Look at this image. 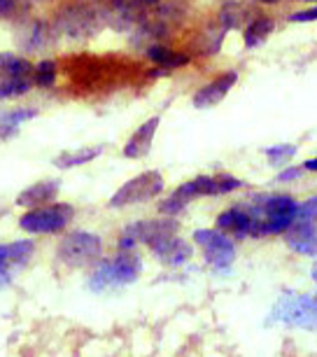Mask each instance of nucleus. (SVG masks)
I'll return each mask as SVG.
<instances>
[{
	"label": "nucleus",
	"instance_id": "obj_19",
	"mask_svg": "<svg viewBox=\"0 0 317 357\" xmlns=\"http://www.w3.org/2000/svg\"><path fill=\"white\" fill-rule=\"evenodd\" d=\"M33 63L17 54H0V73L5 77H33Z\"/></svg>",
	"mask_w": 317,
	"mask_h": 357
},
{
	"label": "nucleus",
	"instance_id": "obj_9",
	"mask_svg": "<svg viewBox=\"0 0 317 357\" xmlns=\"http://www.w3.org/2000/svg\"><path fill=\"white\" fill-rule=\"evenodd\" d=\"M54 43V31L49 24H45L42 19H33L24 26V31L19 33V45L24 52H42Z\"/></svg>",
	"mask_w": 317,
	"mask_h": 357
},
{
	"label": "nucleus",
	"instance_id": "obj_18",
	"mask_svg": "<svg viewBox=\"0 0 317 357\" xmlns=\"http://www.w3.org/2000/svg\"><path fill=\"white\" fill-rule=\"evenodd\" d=\"M103 147H82V150H68V152H61L56 159H54V166L56 168H75L82 164H89L96 157H100Z\"/></svg>",
	"mask_w": 317,
	"mask_h": 357
},
{
	"label": "nucleus",
	"instance_id": "obj_33",
	"mask_svg": "<svg viewBox=\"0 0 317 357\" xmlns=\"http://www.w3.org/2000/svg\"><path fill=\"white\" fill-rule=\"evenodd\" d=\"M303 171H317V159H308L306 164H303Z\"/></svg>",
	"mask_w": 317,
	"mask_h": 357
},
{
	"label": "nucleus",
	"instance_id": "obj_26",
	"mask_svg": "<svg viewBox=\"0 0 317 357\" xmlns=\"http://www.w3.org/2000/svg\"><path fill=\"white\" fill-rule=\"evenodd\" d=\"M294 220L296 222H317V197L303 201V204H296Z\"/></svg>",
	"mask_w": 317,
	"mask_h": 357
},
{
	"label": "nucleus",
	"instance_id": "obj_23",
	"mask_svg": "<svg viewBox=\"0 0 317 357\" xmlns=\"http://www.w3.org/2000/svg\"><path fill=\"white\" fill-rule=\"evenodd\" d=\"M33 75H36V82L40 86H54L56 84V77H59V66H56V61H52V59H42V61L36 66Z\"/></svg>",
	"mask_w": 317,
	"mask_h": 357
},
{
	"label": "nucleus",
	"instance_id": "obj_25",
	"mask_svg": "<svg viewBox=\"0 0 317 357\" xmlns=\"http://www.w3.org/2000/svg\"><path fill=\"white\" fill-rule=\"evenodd\" d=\"M266 152V157L268 161H271L273 166H280V164H285V161H289L296 154V147L294 145H275V147H268Z\"/></svg>",
	"mask_w": 317,
	"mask_h": 357
},
{
	"label": "nucleus",
	"instance_id": "obj_22",
	"mask_svg": "<svg viewBox=\"0 0 317 357\" xmlns=\"http://www.w3.org/2000/svg\"><path fill=\"white\" fill-rule=\"evenodd\" d=\"M33 77H3L0 79V98H19L29 93Z\"/></svg>",
	"mask_w": 317,
	"mask_h": 357
},
{
	"label": "nucleus",
	"instance_id": "obj_24",
	"mask_svg": "<svg viewBox=\"0 0 317 357\" xmlns=\"http://www.w3.org/2000/svg\"><path fill=\"white\" fill-rule=\"evenodd\" d=\"M240 17H242V8L238 3H233V0H229V3H224V8H222V12H219V26L224 31H231V29H235V26L240 24Z\"/></svg>",
	"mask_w": 317,
	"mask_h": 357
},
{
	"label": "nucleus",
	"instance_id": "obj_6",
	"mask_svg": "<svg viewBox=\"0 0 317 357\" xmlns=\"http://www.w3.org/2000/svg\"><path fill=\"white\" fill-rule=\"evenodd\" d=\"M178 225L173 220H152V222H136V225L126 227L121 234V250H131L136 243H147L152 245L154 241L166 238V236H175Z\"/></svg>",
	"mask_w": 317,
	"mask_h": 357
},
{
	"label": "nucleus",
	"instance_id": "obj_8",
	"mask_svg": "<svg viewBox=\"0 0 317 357\" xmlns=\"http://www.w3.org/2000/svg\"><path fill=\"white\" fill-rule=\"evenodd\" d=\"M238 82V73L235 70H229V73H222L219 77H215L210 84H206L203 89H199L194 93V107L203 110V107H212L217 105L219 100L226 98V93L231 91V86Z\"/></svg>",
	"mask_w": 317,
	"mask_h": 357
},
{
	"label": "nucleus",
	"instance_id": "obj_11",
	"mask_svg": "<svg viewBox=\"0 0 317 357\" xmlns=\"http://www.w3.org/2000/svg\"><path fill=\"white\" fill-rule=\"evenodd\" d=\"M150 248L164 264H171V266L185 264V261L192 257V245L180 238H175V236H166V238L154 241Z\"/></svg>",
	"mask_w": 317,
	"mask_h": 357
},
{
	"label": "nucleus",
	"instance_id": "obj_27",
	"mask_svg": "<svg viewBox=\"0 0 317 357\" xmlns=\"http://www.w3.org/2000/svg\"><path fill=\"white\" fill-rule=\"evenodd\" d=\"M24 0H0V19H15L22 12Z\"/></svg>",
	"mask_w": 317,
	"mask_h": 357
},
{
	"label": "nucleus",
	"instance_id": "obj_16",
	"mask_svg": "<svg viewBox=\"0 0 317 357\" xmlns=\"http://www.w3.org/2000/svg\"><path fill=\"white\" fill-rule=\"evenodd\" d=\"M145 52H147V59H150L152 63H157L159 68H164V70L182 68V66H187L189 61H192V56H187V54L166 50V47H161V45H147Z\"/></svg>",
	"mask_w": 317,
	"mask_h": 357
},
{
	"label": "nucleus",
	"instance_id": "obj_2",
	"mask_svg": "<svg viewBox=\"0 0 317 357\" xmlns=\"http://www.w3.org/2000/svg\"><path fill=\"white\" fill-rule=\"evenodd\" d=\"M140 271H143V261H140L138 255H131L124 250L119 257L98 264V268L89 278V287L93 292H103V289H110V287L129 285V282L138 278Z\"/></svg>",
	"mask_w": 317,
	"mask_h": 357
},
{
	"label": "nucleus",
	"instance_id": "obj_30",
	"mask_svg": "<svg viewBox=\"0 0 317 357\" xmlns=\"http://www.w3.org/2000/svg\"><path fill=\"white\" fill-rule=\"evenodd\" d=\"M301 173H303V166H301V168H287V171H282V173L278 175V180H280V183H289V180L301 178Z\"/></svg>",
	"mask_w": 317,
	"mask_h": 357
},
{
	"label": "nucleus",
	"instance_id": "obj_29",
	"mask_svg": "<svg viewBox=\"0 0 317 357\" xmlns=\"http://www.w3.org/2000/svg\"><path fill=\"white\" fill-rule=\"evenodd\" d=\"M317 19V5L310 10H303V12H296V15L289 17V22H296V24H306V22H315Z\"/></svg>",
	"mask_w": 317,
	"mask_h": 357
},
{
	"label": "nucleus",
	"instance_id": "obj_5",
	"mask_svg": "<svg viewBox=\"0 0 317 357\" xmlns=\"http://www.w3.org/2000/svg\"><path fill=\"white\" fill-rule=\"evenodd\" d=\"M59 259L68 266H82L89 261L98 259L100 255V238L89 231H72L61 241L59 245Z\"/></svg>",
	"mask_w": 317,
	"mask_h": 357
},
{
	"label": "nucleus",
	"instance_id": "obj_7",
	"mask_svg": "<svg viewBox=\"0 0 317 357\" xmlns=\"http://www.w3.org/2000/svg\"><path fill=\"white\" fill-rule=\"evenodd\" d=\"M194 241L203 248L208 264H212L217 268H226V266H231V261L235 259L233 243L226 236H222V231H217V229H199V231L194 234Z\"/></svg>",
	"mask_w": 317,
	"mask_h": 357
},
{
	"label": "nucleus",
	"instance_id": "obj_3",
	"mask_svg": "<svg viewBox=\"0 0 317 357\" xmlns=\"http://www.w3.org/2000/svg\"><path fill=\"white\" fill-rule=\"evenodd\" d=\"M164 192V178L159 171H145L129 180L124 187H119V192L110 199V208H124L131 204H147L154 197Z\"/></svg>",
	"mask_w": 317,
	"mask_h": 357
},
{
	"label": "nucleus",
	"instance_id": "obj_4",
	"mask_svg": "<svg viewBox=\"0 0 317 357\" xmlns=\"http://www.w3.org/2000/svg\"><path fill=\"white\" fill-rule=\"evenodd\" d=\"M72 218H75V211L70 204H54L47 208H33L19 220V227L31 234H54L70 225Z\"/></svg>",
	"mask_w": 317,
	"mask_h": 357
},
{
	"label": "nucleus",
	"instance_id": "obj_13",
	"mask_svg": "<svg viewBox=\"0 0 317 357\" xmlns=\"http://www.w3.org/2000/svg\"><path fill=\"white\" fill-rule=\"evenodd\" d=\"M159 122H161L159 117L147 119V122L140 126L136 133H133L131 140L124 147V157L126 159H140V157H145V154L152 150V140H154V136H157Z\"/></svg>",
	"mask_w": 317,
	"mask_h": 357
},
{
	"label": "nucleus",
	"instance_id": "obj_20",
	"mask_svg": "<svg viewBox=\"0 0 317 357\" xmlns=\"http://www.w3.org/2000/svg\"><path fill=\"white\" fill-rule=\"evenodd\" d=\"M273 19L271 17H257V19H252V22L247 24V29H245V47H257L261 45L264 40L271 36V31H273Z\"/></svg>",
	"mask_w": 317,
	"mask_h": 357
},
{
	"label": "nucleus",
	"instance_id": "obj_14",
	"mask_svg": "<svg viewBox=\"0 0 317 357\" xmlns=\"http://www.w3.org/2000/svg\"><path fill=\"white\" fill-rule=\"evenodd\" d=\"M59 194V183L56 180H45V183H38L24 190L17 197V206L22 208H38V206H47L56 199Z\"/></svg>",
	"mask_w": 317,
	"mask_h": 357
},
{
	"label": "nucleus",
	"instance_id": "obj_10",
	"mask_svg": "<svg viewBox=\"0 0 317 357\" xmlns=\"http://www.w3.org/2000/svg\"><path fill=\"white\" fill-rule=\"evenodd\" d=\"M280 315H282V320L292 322V325H301V327H310V329L317 327V306L308 299V296H299V299L285 301V304L280 306Z\"/></svg>",
	"mask_w": 317,
	"mask_h": 357
},
{
	"label": "nucleus",
	"instance_id": "obj_15",
	"mask_svg": "<svg viewBox=\"0 0 317 357\" xmlns=\"http://www.w3.org/2000/svg\"><path fill=\"white\" fill-rule=\"evenodd\" d=\"M249 213L245 208H231V211H224L217 218V231H233L235 238H242V236L249 234Z\"/></svg>",
	"mask_w": 317,
	"mask_h": 357
},
{
	"label": "nucleus",
	"instance_id": "obj_12",
	"mask_svg": "<svg viewBox=\"0 0 317 357\" xmlns=\"http://www.w3.org/2000/svg\"><path fill=\"white\" fill-rule=\"evenodd\" d=\"M287 243L301 255H317V227L313 222H292L287 229Z\"/></svg>",
	"mask_w": 317,
	"mask_h": 357
},
{
	"label": "nucleus",
	"instance_id": "obj_28",
	"mask_svg": "<svg viewBox=\"0 0 317 357\" xmlns=\"http://www.w3.org/2000/svg\"><path fill=\"white\" fill-rule=\"evenodd\" d=\"M215 180H217L219 194H229V192H233V190H238V187H242L240 180H238V178H233V175H229V173L215 175Z\"/></svg>",
	"mask_w": 317,
	"mask_h": 357
},
{
	"label": "nucleus",
	"instance_id": "obj_34",
	"mask_svg": "<svg viewBox=\"0 0 317 357\" xmlns=\"http://www.w3.org/2000/svg\"><path fill=\"white\" fill-rule=\"evenodd\" d=\"M259 3H266V5H273V3H278V0H259Z\"/></svg>",
	"mask_w": 317,
	"mask_h": 357
},
{
	"label": "nucleus",
	"instance_id": "obj_17",
	"mask_svg": "<svg viewBox=\"0 0 317 357\" xmlns=\"http://www.w3.org/2000/svg\"><path fill=\"white\" fill-rule=\"evenodd\" d=\"M38 117L36 107H17V110H8V112H0V140L3 138H12L17 136L19 126L29 119Z\"/></svg>",
	"mask_w": 317,
	"mask_h": 357
},
{
	"label": "nucleus",
	"instance_id": "obj_31",
	"mask_svg": "<svg viewBox=\"0 0 317 357\" xmlns=\"http://www.w3.org/2000/svg\"><path fill=\"white\" fill-rule=\"evenodd\" d=\"M89 3L93 5V8H100V10H105V8H110L112 3H117V0H89Z\"/></svg>",
	"mask_w": 317,
	"mask_h": 357
},
{
	"label": "nucleus",
	"instance_id": "obj_35",
	"mask_svg": "<svg viewBox=\"0 0 317 357\" xmlns=\"http://www.w3.org/2000/svg\"><path fill=\"white\" fill-rule=\"evenodd\" d=\"M313 275H315V280H317V266H315V271H313Z\"/></svg>",
	"mask_w": 317,
	"mask_h": 357
},
{
	"label": "nucleus",
	"instance_id": "obj_21",
	"mask_svg": "<svg viewBox=\"0 0 317 357\" xmlns=\"http://www.w3.org/2000/svg\"><path fill=\"white\" fill-rule=\"evenodd\" d=\"M33 255V243L31 241H17V243L10 245H0V266L10 264V261H26Z\"/></svg>",
	"mask_w": 317,
	"mask_h": 357
},
{
	"label": "nucleus",
	"instance_id": "obj_32",
	"mask_svg": "<svg viewBox=\"0 0 317 357\" xmlns=\"http://www.w3.org/2000/svg\"><path fill=\"white\" fill-rule=\"evenodd\" d=\"M136 3L145 10V8H154V5H159L161 0H136Z\"/></svg>",
	"mask_w": 317,
	"mask_h": 357
},
{
	"label": "nucleus",
	"instance_id": "obj_1",
	"mask_svg": "<svg viewBox=\"0 0 317 357\" xmlns=\"http://www.w3.org/2000/svg\"><path fill=\"white\" fill-rule=\"evenodd\" d=\"M100 29H103L100 12L84 3L63 5L54 19V31L61 36H68L70 40H89L98 36Z\"/></svg>",
	"mask_w": 317,
	"mask_h": 357
}]
</instances>
